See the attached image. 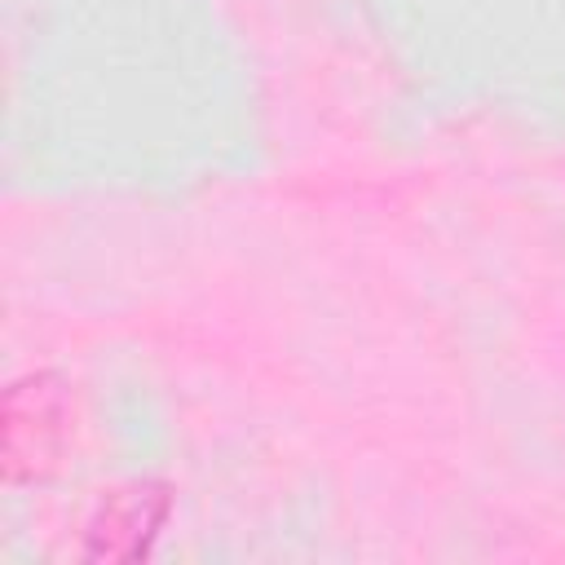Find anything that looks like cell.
Here are the masks:
<instances>
[{"instance_id":"2","label":"cell","mask_w":565,"mask_h":565,"mask_svg":"<svg viewBox=\"0 0 565 565\" xmlns=\"http://www.w3.org/2000/svg\"><path fill=\"white\" fill-rule=\"evenodd\" d=\"M168 521V490L163 486H124L106 494L84 530V552L97 561H132L141 556L159 525Z\"/></svg>"},{"instance_id":"1","label":"cell","mask_w":565,"mask_h":565,"mask_svg":"<svg viewBox=\"0 0 565 565\" xmlns=\"http://www.w3.org/2000/svg\"><path fill=\"white\" fill-rule=\"evenodd\" d=\"M75 437V393L53 371H31L4 393V477L40 481L62 468Z\"/></svg>"}]
</instances>
